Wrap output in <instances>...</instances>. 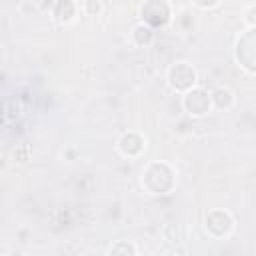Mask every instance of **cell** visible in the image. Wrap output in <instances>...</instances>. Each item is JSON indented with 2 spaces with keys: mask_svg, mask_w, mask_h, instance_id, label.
<instances>
[{
  "mask_svg": "<svg viewBox=\"0 0 256 256\" xmlns=\"http://www.w3.org/2000/svg\"><path fill=\"white\" fill-rule=\"evenodd\" d=\"M140 182L148 194L162 196V194H170L176 188L178 178H176V170L168 162L154 160V162H148L144 166Z\"/></svg>",
  "mask_w": 256,
  "mask_h": 256,
  "instance_id": "cell-1",
  "label": "cell"
},
{
  "mask_svg": "<svg viewBox=\"0 0 256 256\" xmlns=\"http://www.w3.org/2000/svg\"><path fill=\"white\" fill-rule=\"evenodd\" d=\"M166 84H168V88L172 92L182 96L184 92H188L194 86H198V72H196V68L190 62L176 60L166 70Z\"/></svg>",
  "mask_w": 256,
  "mask_h": 256,
  "instance_id": "cell-2",
  "label": "cell"
},
{
  "mask_svg": "<svg viewBox=\"0 0 256 256\" xmlns=\"http://www.w3.org/2000/svg\"><path fill=\"white\" fill-rule=\"evenodd\" d=\"M234 58L240 68L256 76V28H246L236 44H234Z\"/></svg>",
  "mask_w": 256,
  "mask_h": 256,
  "instance_id": "cell-3",
  "label": "cell"
},
{
  "mask_svg": "<svg viewBox=\"0 0 256 256\" xmlns=\"http://www.w3.org/2000/svg\"><path fill=\"white\" fill-rule=\"evenodd\" d=\"M140 18H142V22H146L148 26H152L156 30V28H164L172 22L174 10L168 0H146L140 6Z\"/></svg>",
  "mask_w": 256,
  "mask_h": 256,
  "instance_id": "cell-4",
  "label": "cell"
},
{
  "mask_svg": "<svg viewBox=\"0 0 256 256\" xmlns=\"http://www.w3.org/2000/svg\"><path fill=\"white\" fill-rule=\"evenodd\" d=\"M234 226H236L234 216L224 208H212L204 216V230L214 240H222V238L230 236L234 232Z\"/></svg>",
  "mask_w": 256,
  "mask_h": 256,
  "instance_id": "cell-5",
  "label": "cell"
},
{
  "mask_svg": "<svg viewBox=\"0 0 256 256\" xmlns=\"http://www.w3.org/2000/svg\"><path fill=\"white\" fill-rule=\"evenodd\" d=\"M182 108L192 118H204V116H208L214 110L212 96H210V92L206 88L194 86L192 90L182 94Z\"/></svg>",
  "mask_w": 256,
  "mask_h": 256,
  "instance_id": "cell-6",
  "label": "cell"
},
{
  "mask_svg": "<svg viewBox=\"0 0 256 256\" xmlns=\"http://www.w3.org/2000/svg\"><path fill=\"white\" fill-rule=\"evenodd\" d=\"M116 148L124 158H140L146 152V138L140 132L128 130L118 138Z\"/></svg>",
  "mask_w": 256,
  "mask_h": 256,
  "instance_id": "cell-7",
  "label": "cell"
},
{
  "mask_svg": "<svg viewBox=\"0 0 256 256\" xmlns=\"http://www.w3.org/2000/svg\"><path fill=\"white\" fill-rule=\"evenodd\" d=\"M78 12H80V4H76L74 0H56L52 6V16L62 26L72 24L76 20Z\"/></svg>",
  "mask_w": 256,
  "mask_h": 256,
  "instance_id": "cell-8",
  "label": "cell"
},
{
  "mask_svg": "<svg viewBox=\"0 0 256 256\" xmlns=\"http://www.w3.org/2000/svg\"><path fill=\"white\" fill-rule=\"evenodd\" d=\"M210 96H212V106H214V110H230L232 106H234V102H236V98H234V92L230 90V88H226V86H216L214 90H210Z\"/></svg>",
  "mask_w": 256,
  "mask_h": 256,
  "instance_id": "cell-9",
  "label": "cell"
},
{
  "mask_svg": "<svg viewBox=\"0 0 256 256\" xmlns=\"http://www.w3.org/2000/svg\"><path fill=\"white\" fill-rule=\"evenodd\" d=\"M154 32H156V30H154L152 26H148L146 22H138V24L132 28V32H130V42H132L134 46H138V48H144V46L152 44Z\"/></svg>",
  "mask_w": 256,
  "mask_h": 256,
  "instance_id": "cell-10",
  "label": "cell"
},
{
  "mask_svg": "<svg viewBox=\"0 0 256 256\" xmlns=\"http://www.w3.org/2000/svg\"><path fill=\"white\" fill-rule=\"evenodd\" d=\"M106 254H110V256H136L138 254V248H136V244H132V242H128V240H116L114 244H110V248L106 250Z\"/></svg>",
  "mask_w": 256,
  "mask_h": 256,
  "instance_id": "cell-11",
  "label": "cell"
},
{
  "mask_svg": "<svg viewBox=\"0 0 256 256\" xmlns=\"http://www.w3.org/2000/svg\"><path fill=\"white\" fill-rule=\"evenodd\" d=\"M80 10L86 14V16H98L102 12V2L100 0H84L80 4Z\"/></svg>",
  "mask_w": 256,
  "mask_h": 256,
  "instance_id": "cell-12",
  "label": "cell"
},
{
  "mask_svg": "<svg viewBox=\"0 0 256 256\" xmlns=\"http://www.w3.org/2000/svg\"><path fill=\"white\" fill-rule=\"evenodd\" d=\"M242 20H244L246 28H256V4H248L242 10Z\"/></svg>",
  "mask_w": 256,
  "mask_h": 256,
  "instance_id": "cell-13",
  "label": "cell"
},
{
  "mask_svg": "<svg viewBox=\"0 0 256 256\" xmlns=\"http://www.w3.org/2000/svg\"><path fill=\"white\" fill-rule=\"evenodd\" d=\"M194 6H198L200 10H212L220 4V0H192Z\"/></svg>",
  "mask_w": 256,
  "mask_h": 256,
  "instance_id": "cell-14",
  "label": "cell"
}]
</instances>
